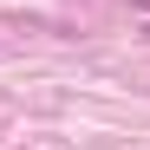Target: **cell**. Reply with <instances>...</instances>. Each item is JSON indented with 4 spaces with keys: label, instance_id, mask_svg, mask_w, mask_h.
Returning a JSON list of instances; mask_svg holds the SVG:
<instances>
[{
    "label": "cell",
    "instance_id": "obj_1",
    "mask_svg": "<svg viewBox=\"0 0 150 150\" xmlns=\"http://www.w3.org/2000/svg\"><path fill=\"white\" fill-rule=\"evenodd\" d=\"M131 7H137V13H150V0H131Z\"/></svg>",
    "mask_w": 150,
    "mask_h": 150
}]
</instances>
